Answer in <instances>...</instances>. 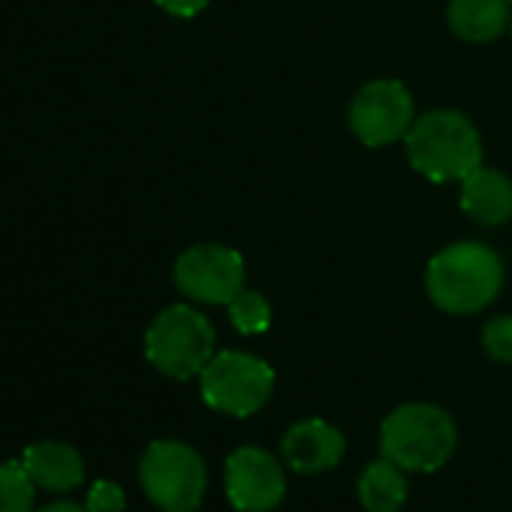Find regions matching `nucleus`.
Here are the masks:
<instances>
[{
    "mask_svg": "<svg viewBox=\"0 0 512 512\" xmlns=\"http://www.w3.org/2000/svg\"><path fill=\"white\" fill-rule=\"evenodd\" d=\"M503 290V260L482 241H455L431 256L425 269L428 299L455 317L485 311Z\"/></svg>",
    "mask_w": 512,
    "mask_h": 512,
    "instance_id": "f257e3e1",
    "label": "nucleus"
},
{
    "mask_svg": "<svg viewBox=\"0 0 512 512\" xmlns=\"http://www.w3.org/2000/svg\"><path fill=\"white\" fill-rule=\"evenodd\" d=\"M410 166L434 181H464L476 166H482V139L473 121L455 109H431L419 115L404 136Z\"/></svg>",
    "mask_w": 512,
    "mask_h": 512,
    "instance_id": "f03ea898",
    "label": "nucleus"
},
{
    "mask_svg": "<svg viewBox=\"0 0 512 512\" xmlns=\"http://www.w3.org/2000/svg\"><path fill=\"white\" fill-rule=\"evenodd\" d=\"M455 446L458 428L452 416L437 404H401L380 425V455L407 473L440 470L455 455Z\"/></svg>",
    "mask_w": 512,
    "mask_h": 512,
    "instance_id": "7ed1b4c3",
    "label": "nucleus"
},
{
    "mask_svg": "<svg viewBox=\"0 0 512 512\" xmlns=\"http://www.w3.org/2000/svg\"><path fill=\"white\" fill-rule=\"evenodd\" d=\"M145 356L163 377H199L214 356V326L193 305H169L145 332Z\"/></svg>",
    "mask_w": 512,
    "mask_h": 512,
    "instance_id": "20e7f679",
    "label": "nucleus"
},
{
    "mask_svg": "<svg viewBox=\"0 0 512 512\" xmlns=\"http://www.w3.org/2000/svg\"><path fill=\"white\" fill-rule=\"evenodd\" d=\"M199 392L211 410L244 419L269 404L275 392V371L266 359L253 353L220 350L202 368Z\"/></svg>",
    "mask_w": 512,
    "mask_h": 512,
    "instance_id": "39448f33",
    "label": "nucleus"
},
{
    "mask_svg": "<svg viewBox=\"0 0 512 512\" xmlns=\"http://www.w3.org/2000/svg\"><path fill=\"white\" fill-rule=\"evenodd\" d=\"M139 482L163 512L196 509L208 491V467L190 443L154 440L139 461Z\"/></svg>",
    "mask_w": 512,
    "mask_h": 512,
    "instance_id": "423d86ee",
    "label": "nucleus"
},
{
    "mask_svg": "<svg viewBox=\"0 0 512 512\" xmlns=\"http://www.w3.org/2000/svg\"><path fill=\"white\" fill-rule=\"evenodd\" d=\"M347 121L362 145L383 148L392 142H404V136L416 121V103L404 82L374 79L353 94Z\"/></svg>",
    "mask_w": 512,
    "mask_h": 512,
    "instance_id": "0eeeda50",
    "label": "nucleus"
},
{
    "mask_svg": "<svg viewBox=\"0 0 512 512\" xmlns=\"http://www.w3.org/2000/svg\"><path fill=\"white\" fill-rule=\"evenodd\" d=\"M244 256L226 244H193L172 269L178 293L199 305H229L244 290Z\"/></svg>",
    "mask_w": 512,
    "mask_h": 512,
    "instance_id": "6e6552de",
    "label": "nucleus"
},
{
    "mask_svg": "<svg viewBox=\"0 0 512 512\" xmlns=\"http://www.w3.org/2000/svg\"><path fill=\"white\" fill-rule=\"evenodd\" d=\"M226 497L238 512H269L287 494L284 464L263 446H238L226 458Z\"/></svg>",
    "mask_w": 512,
    "mask_h": 512,
    "instance_id": "1a4fd4ad",
    "label": "nucleus"
},
{
    "mask_svg": "<svg viewBox=\"0 0 512 512\" xmlns=\"http://www.w3.org/2000/svg\"><path fill=\"white\" fill-rule=\"evenodd\" d=\"M347 440L341 428L326 419H302L287 428L281 440V458L296 473H326L344 458Z\"/></svg>",
    "mask_w": 512,
    "mask_h": 512,
    "instance_id": "9d476101",
    "label": "nucleus"
},
{
    "mask_svg": "<svg viewBox=\"0 0 512 512\" xmlns=\"http://www.w3.org/2000/svg\"><path fill=\"white\" fill-rule=\"evenodd\" d=\"M458 205L479 226H488V229L503 226L512 220V181L500 169L476 166L461 181Z\"/></svg>",
    "mask_w": 512,
    "mask_h": 512,
    "instance_id": "9b49d317",
    "label": "nucleus"
},
{
    "mask_svg": "<svg viewBox=\"0 0 512 512\" xmlns=\"http://www.w3.org/2000/svg\"><path fill=\"white\" fill-rule=\"evenodd\" d=\"M22 467L28 470L37 488L52 491V494H67L79 488L85 479V461L79 449L61 440L31 443L22 455Z\"/></svg>",
    "mask_w": 512,
    "mask_h": 512,
    "instance_id": "f8f14e48",
    "label": "nucleus"
},
{
    "mask_svg": "<svg viewBox=\"0 0 512 512\" xmlns=\"http://www.w3.org/2000/svg\"><path fill=\"white\" fill-rule=\"evenodd\" d=\"M446 22L464 43H491L512 22L509 0H452Z\"/></svg>",
    "mask_w": 512,
    "mask_h": 512,
    "instance_id": "ddd939ff",
    "label": "nucleus"
},
{
    "mask_svg": "<svg viewBox=\"0 0 512 512\" xmlns=\"http://www.w3.org/2000/svg\"><path fill=\"white\" fill-rule=\"evenodd\" d=\"M407 470H401L395 461L389 458H377L371 461L359 482H356V494H359V503L368 509V512H401L404 503H407Z\"/></svg>",
    "mask_w": 512,
    "mask_h": 512,
    "instance_id": "4468645a",
    "label": "nucleus"
},
{
    "mask_svg": "<svg viewBox=\"0 0 512 512\" xmlns=\"http://www.w3.org/2000/svg\"><path fill=\"white\" fill-rule=\"evenodd\" d=\"M229 323L235 326V332L241 335H263L272 326V305L266 296L253 293V290H241L229 305Z\"/></svg>",
    "mask_w": 512,
    "mask_h": 512,
    "instance_id": "2eb2a0df",
    "label": "nucleus"
},
{
    "mask_svg": "<svg viewBox=\"0 0 512 512\" xmlns=\"http://www.w3.org/2000/svg\"><path fill=\"white\" fill-rule=\"evenodd\" d=\"M34 479L22 461L0 464V512H34Z\"/></svg>",
    "mask_w": 512,
    "mask_h": 512,
    "instance_id": "dca6fc26",
    "label": "nucleus"
},
{
    "mask_svg": "<svg viewBox=\"0 0 512 512\" xmlns=\"http://www.w3.org/2000/svg\"><path fill=\"white\" fill-rule=\"evenodd\" d=\"M482 350L500 362V365H512V317H491L482 326Z\"/></svg>",
    "mask_w": 512,
    "mask_h": 512,
    "instance_id": "f3484780",
    "label": "nucleus"
},
{
    "mask_svg": "<svg viewBox=\"0 0 512 512\" xmlns=\"http://www.w3.org/2000/svg\"><path fill=\"white\" fill-rule=\"evenodd\" d=\"M124 506H127L124 488L118 482H109V479L94 482L88 491V500H85L88 512H124Z\"/></svg>",
    "mask_w": 512,
    "mask_h": 512,
    "instance_id": "a211bd4d",
    "label": "nucleus"
},
{
    "mask_svg": "<svg viewBox=\"0 0 512 512\" xmlns=\"http://www.w3.org/2000/svg\"><path fill=\"white\" fill-rule=\"evenodd\" d=\"M154 4L175 19H193L211 4V0H154Z\"/></svg>",
    "mask_w": 512,
    "mask_h": 512,
    "instance_id": "6ab92c4d",
    "label": "nucleus"
},
{
    "mask_svg": "<svg viewBox=\"0 0 512 512\" xmlns=\"http://www.w3.org/2000/svg\"><path fill=\"white\" fill-rule=\"evenodd\" d=\"M37 512H88V509L79 506V503H73V500H55V503H46V506L37 509Z\"/></svg>",
    "mask_w": 512,
    "mask_h": 512,
    "instance_id": "aec40b11",
    "label": "nucleus"
},
{
    "mask_svg": "<svg viewBox=\"0 0 512 512\" xmlns=\"http://www.w3.org/2000/svg\"><path fill=\"white\" fill-rule=\"evenodd\" d=\"M172 512H196V509H172Z\"/></svg>",
    "mask_w": 512,
    "mask_h": 512,
    "instance_id": "412c9836",
    "label": "nucleus"
},
{
    "mask_svg": "<svg viewBox=\"0 0 512 512\" xmlns=\"http://www.w3.org/2000/svg\"><path fill=\"white\" fill-rule=\"evenodd\" d=\"M509 34H512V22H509Z\"/></svg>",
    "mask_w": 512,
    "mask_h": 512,
    "instance_id": "4be33fe9",
    "label": "nucleus"
},
{
    "mask_svg": "<svg viewBox=\"0 0 512 512\" xmlns=\"http://www.w3.org/2000/svg\"><path fill=\"white\" fill-rule=\"evenodd\" d=\"M509 7H512V0H509Z\"/></svg>",
    "mask_w": 512,
    "mask_h": 512,
    "instance_id": "5701e85b",
    "label": "nucleus"
}]
</instances>
